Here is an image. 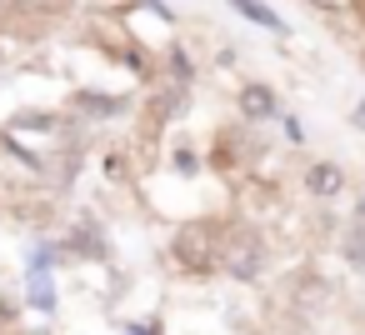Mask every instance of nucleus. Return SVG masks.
<instances>
[{"label": "nucleus", "mask_w": 365, "mask_h": 335, "mask_svg": "<svg viewBox=\"0 0 365 335\" xmlns=\"http://www.w3.org/2000/svg\"><path fill=\"white\" fill-rule=\"evenodd\" d=\"M175 255H180L185 265H205V260L215 255V240H210V230H205V225H190V230H180V235H175Z\"/></svg>", "instance_id": "f257e3e1"}, {"label": "nucleus", "mask_w": 365, "mask_h": 335, "mask_svg": "<svg viewBox=\"0 0 365 335\" xmlns=\"http://www.w3.org/2000/svg\"><path fill=\"white\" fill-rule=\"evenodd\" d=\"M240 110H245L250 120H270V115H275V91H270V86H245V91H240Z\"/></svg>", "instance_id": "f03ea898"}, {"label": "nucleus", "mask_w": 365, "mask_h": 335, "mask_svg": "<svg viewBox=\"0 0 365 335\" xmlns=\"http://www.w3.org/2000/svg\"><path fill=\"white\" fill-rule=\"evenodd\" d=\"M305 185H310V195H335L345 185V175H340V165H310Z\"/></svg>", "instance_id": "7ed1b4c3"}, {"label": "nucleus", "mask_w": 365, "mask_h": 335, "mask_svg": "<svg viewBox=\"0 0 365 335\" xmlns=\"http://www.w3.org/2000/svg\"><path fill=\"white\" fill-rule=\"evenodd\" d=\"M230 6L250 21V26H265V31H285V21L270 11V6H260V0H230Z\"/></svg>", "instance_id": "20e7f679"}, {"label": "nucleus", "mask_w": 365, "mask_h": 335, "mask_svg": "<svg viewBox=\"0 0 365 335\" xmlns=\"http://www.w3.org/2000/svg\"><path fill=\"white\" fill-rule=\"evenodd\" d=\"M255 260H260V250H255V245H240V250H230V260H225V265H230L235 275H245V280H250V275L260 270Z\"/></svg>", "instance_id": "39448f33"}, {"label": "nucleus", "mask_w": 365, "mask_h": 335, "mask_svg": "<svg viewBox=\"0 0 365 335\" xmlns=\"http://www.w3.org/2000/svg\"><path fill=\"white\" fill-rule=\"evenodd\" d=\"M81 100H86V110H96V115H106V110L115 115V110H120V100H106V96H81Z\"/></svg>", "instance_id": "423d86ee"}, {"label": "nucleus", "mask_w": 365, "mask_h": 335, "mask_svg": "<svg viewBox=\"0 0 365 335\" xmlns=\"http://www.w3.org/2000/svg\"><path fill=\"white\" fill-rule=\"evenodd\" d=\"M345 250H350V265H355V270H365V230H355V240H350Z\"/></svg>", "instance_id": "0eeeda50"}, {"label": "nucleus", "mask_w": 365, "mask_h": 335, "mask_svg": "<svg viewBox=\"0 0 365 335\" xmlns=\"http://www.w3.org/2000/svg\"><path fill=\"white\" fill-rule=\"evenodd\" d=\"M315 6H325V11H340V6H345V0H315Z\"/></svg>", "instance_id": "6e6552de"}, {"label": "nucleus", "mask_w": 365, "mask_h": 335, "mask_svg": "<svg viewBox=\"0 0 365 335\" xmlns=\"http://www.w3.org/2000/svg\"><path fill=\"white\" fill-rule=\"evenodd\" d=\"M6 320H11V305H0V325H6Z\"/></svg>", "instance_id": "1a4fd4ad"}, {"label": "nucleus", "mask_w": 365, "mask_h": 335, "mask_svg": "<svg viewBox=\"0 0 365 335\" xmlns=\"http://www.w3.org/2000/svg\"><path fill=\"white\" fill-rule=\"evenodd\" d=\"M360 215H365V200H360Z\"/></svg>", "instance_id": "9d476101"}]
</instances>
